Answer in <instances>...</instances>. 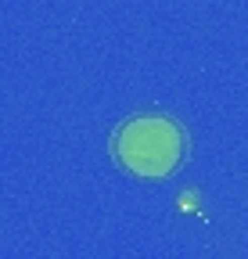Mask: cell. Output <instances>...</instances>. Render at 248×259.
<instances>
[{
    "label": "cell",
    "instance_id": "cell-1",
    "mask_svg": "<svg viewBox=\"0 0 248 259\" xmlns=\"http://www.w3.org/2000/svg\"><path fill=\"white\" fill-rule=\"evenodd\" d=\"M187 155V134L169 115H133L115 126L112 158L140 180H166Z\"/></svg>",
    "mask_w": 248,
    "mask_h": 259
}]
</instances>
